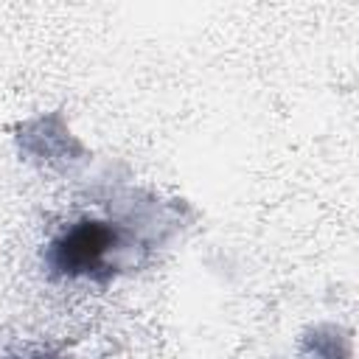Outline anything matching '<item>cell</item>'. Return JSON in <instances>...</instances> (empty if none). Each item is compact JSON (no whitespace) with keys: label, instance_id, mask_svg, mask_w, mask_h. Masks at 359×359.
Instances as JSON below:
<instances>
[{"label":"cell","instance_id":"1","mask_svg":"<svg viewBox=\"0 0 359 359\" xmlns=\"http://www.w3.org/2000/svg\"><path fill=\"white\" fill-rule=\"evenodd\" d=\"M121 233L109 222L81 219L65 227L48 247V266L65 278H98L109 269V258L118 250Z\"/></svg>","mask_w":359,"mask_h":359}]
</instances>
